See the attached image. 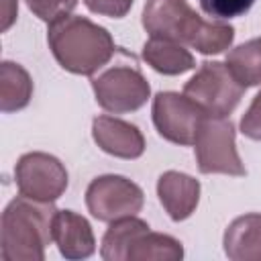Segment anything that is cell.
Returning <instances> with one entry per match:
<instances>
[{
    "instance_id": "1",
    "label": "cell",
    "mask_w": 261,
    "mask_h": 261,
    "mask_svg": "<svg viewBox=\"0 0 261 261\" xmlns=\"http://www.w3.org/2000/svg\"><path fill=\"white\" fill-rule=\"evenodd\" d=\"M143 27L151 37L171 39L212 55L222 53L234 41V29L220 20H204L188 0H147Z\"/></svg>"
},
{
    "instance_id": "10",
    "label": "cell",
    "mask_w": 261,
    "mask_h": 261,
    "mask_svg": "<svg viewBox=\"0 0 261 261\" xmlns=\"http://www.w3.org/2000/svg\"><path fill=\"white\" fill-rule=\"evenodd\" d=\"M92 137L104 153L120 159H137L145 153L143 133L135 124L116 116H96L92 122Z\"/></svg>"
},
{
    "instance_id": "22",
    "label": "cell",
    "mask_w": 261,
    "mask_h": 261,
    "mask_svg": "<svg viewBox=\"0 0 261 261\" xmlns=\"http://www.w3.org/2000/svg\"><path fill=\"white\" fill-rule=\"evenodd\" d=\"M90 12L110 16V18H122L133 6V0H84Z\"/></svg>"
},
{
    "instance_id": "4",
    "label": "cell",
    "mask_w": 261,
    "mask_h": 261,
    "mask_svg": "<svg viewBox=\"0 0 261 261\" xmlns=\"http://www.w3.org/2000/svg\"><path fill=\"white\" fill-rule=\"evenodd\" d=\"M198 169L202 173L245 175L247 169L234 145V124L226 116H206L194 141Z\"/></svg>"
},
{
    "instance_id": "2",
    "label": "cell",
    "mask_w": 261,
    "mask_h": 261,
    "mask_svg": "<svg viewBox=\"0 0 261 261\" xmlns=\"http://www.w3.org/2000/svg\"><path fill=\"white\" fill-rule=\"evenodd\" d=\"M47 43L57 63L77 75H92L102 69L116 49L104 27L75 14H65L49 22Z\"/></svg>"
},
{
    "instance_id": "21",
    "label": "cell",
    "mask_w": 261,
    "mask_h": 261,
    "mask_svg": "<svg viewBox=\"0 0 261 261\" xmlns=\"http://www.w3.org/2000/svg\"><path fill=\"white\" fill-rule=\"evenodd\" d=\"M241 133L253 141H261V92L253 98L251 106L241 118Z\"/></svg>"
},
{
    "instance_id": "7",
    "label": "cell",
    "mask_w": 261,
    "mask_h": 261,
    "mask_svg": "<svg viewBox=\"0 0 261 261\" xmlns=\"http://www.w3.org/2000/svg\"><path fill=\"white\" fill-rule=\"evenodd\" d=\"M145 204L143 190L122 175H100L86 190V206L96 220L114 222L124 216H135Z\"/></svg>"
},
{
    "instance_id": "12",
    "label": "cell",
    "mask_w": 261,
    "mask_h": 261,
    "mask_svg": "<svg viewBox=\"0 0 261 261\" xmlns=\"http://www.w3.org/2000/svg\"><path fill=\"white\" fill-rule=\"evenodd\" d=\"M53 241L65 259H88L96 251V239L90 222L73 210H57L53 222Z\"/></svg>"
},
{
    "instance_id": "17",
    "label": "cell",
    "mask_w": 261,
    "mask_h": 261,
    "mask_svg": "<svg viewBox=\"0 0 261 261\" xmlns=\"http://www.w3.org/2000/svg\"><path fill=\"white\" fill-rule=\"evenodd\" d=\"M145 230H149V224L137 216H124V218L114 220L102 239V247H100L102 259L126 261V253H128L133 241Z\"/></svg>"
},
{
    "instance_id": "20",
    "label": "cell",
    "mask_w": 261,
    "mask_h": 261,
    "mask_svg": "<svg viewBox=\"0 0 261 261\" xmlns=\"http://www.w3.org/2000/svg\"><path fill=\"white\" fill-rule=\"evenodd\" d=\"M24 2L29 10L45 22H53L69 14L77 6V0H24Z\"/></svg>"
},
{
    "instance_id": "23",
    "label": "cell",
    "mask_w": 261,
    "mask_h": 261,
    "mask_svg": "<svg viewBox=\"0 0 261 261\" xmlns=\"http://www.w3.org/2000/svg\"><path fill=\"white\" fill-rule=\"evenodd\" d=\"M18 14V0H2V31H8L10 24L16 20Z\"/></svg>"
},
{
    "instance_id": "5",
    "label": "cell",
    "mask_w": 261,
    "mask_h": 261,
    "mask_svg": "<svg viewBox=\"0 0 261 261\" xmlns=\"http://www.w3.org/2000/svg\"><path fill=\"white\" fill-rule=\"evenodd\" d=\"M245 90L228 71L226 63L220 61H204L184 86V94L208 116H228L241 102Z\"/></svg>"
},
{
    "instance_id": "11",
    "label": "cell",
    "mask_w": 261,
    "mask_h": 261,
    "mask_svg": "<svg viewBox=\"0 0 261 261\" xmlns=\"http://www.w3.org/2000/svg\"><path fill=\"white\" fill-rule=\"evenodd\" d=\"M157 196L171 220L179 222L194 214L200 202V181L181 171H165L157 179Z\"/></svg>"
},
{
    "instance_id": "6",
    "label": "cell",
    "mask_w": 261,
    "mask_h": 261,
    "mask_svg": "<svg viewBox=\"0 0 261 261\" xmlns=\"http://www.w3.org/2000/svg\"><path fill=\"white\" fill-rule=\"evenodd\" d=\"M96 102L112 114L139 110L151 96V86L145 75L133 65H112L92 77Z\"/></svg>"
},
{
    "instance_id": "8",
    "label": "cell",
    "mask_w": 261,
    "mask_h": 261,
    "mask_svg": "<svg viewBox=\"0 0 261 261\" xmlns=\"http://www.w3.org/2000/svg\"><path fill=\"white\" fill-rule=\"evenodd\" d=\"M151 114L157 133L175 145H194L200 124L208 116L192 98L177 92H159L153 98Z\"/></svg>"
},
{
    "instance_id": "16",
    "label": "cell",
    "mask_w": 261,
    "mask_h": 261,
    "mask_svg": "<svg viewBox=\"0 0 261 261\" xmlns=\"http://www.w3.org/2000/svg\"><path fill=\"white\" fill-rule=\"evenodd\" d=\"M181 257L184 247L177 239L153 230L141 232L126 253V261H179Z\"/></svg>"
},
{
    "instance_id": "13",
    "label": "cell",
    "mask_w": 261,
    "mask_h": 261,
    "mask_svg": "<svg viewBox=\"0 0 261 261\" xmlns=\"http://www.w3.org/2000/svg\"><path fill=\"white\" fill-rule=\"evenodd\" d=\"M222 245L230 261H261V214L234 218L224 230Z\"/></svg>"
},
{
    "instance_id": "19",
    "label": "cell",
    "mask_w": 261,
    "mask_h": 261,
    "mask_svg": "<svg viewBox=\"0 0 261 261\" xmlns=\"http://www.w3.org/2000/svg\"><path fill=\"white\" fill-rule=\"evenodd\" d=\"M202 10L218 20H226V18H234L245 14L255 0H198Z\"/></svg>"
},
{
    "instance_id": "9",
    "label": "cell",
    "mask_w": 261,
    "mask_h": 261,
    "mask_svg": "<svg viewBox=\"0 0 261 261\" xmlns=\"http://www.w3.org/2000/svg\"><path fill=\"white\" fill-rule=\"evenodd\" d=\"M14 181L18 194L41 202H55L67 188V171L57 157L33 151L16 161Z\"/></svg>"
},
{
    "instance_id": "18",
    "label": "cell",
    "mask_w": 261,
    "mask_h": 261,
    "mask_svg": "<svg viewBox=\"0 0 261 261\" xmlns=\"http://www.w3.org/2000/svg\"><path fill=\"white\" fill-rule=\"evenodd\" d=\"M226 67L243 88L261 84V37L245 41L226 55Z\"/></svg>"
},
{
    "instance_id": "15",
    "label": "cell",
    "mask_w": 261,
    "mask_h": 261,
    "mask_svg": "<svg viewBox=\"0 0 261 261\" xmlns=\"http://www.w3.org/2000/svg\"><path fill=\"white\" fill-rule=\"evenodd\" d=\"M33 98V80L29 71L14 63L2 61L0 65V110L16 112L22 110Z\"/></svg>"
},
{
    "instance_id": "14",
    "label": "cell",
    "mask_w": 261,
    "mask_h": 261,
    "mask_svg": "<svg viewBox=\"0 0 261 261\" xmlns=\"http://www.w3.org/2000/svg\"><path fill=\"white\" fill-rule=\"evenodd\" d=\"M143 59L163 75H179L196 65L194 55L181 43L157 37H151L143 45Z\"/></svg>"
},
{
    "instance_id": "3",
    "label": "cell",
    "mask_w": 261,
    "mask_h": 261,
    "mask_svg": "<svg viewBox=\"0 0 261 261\" xmlns=\"http://www.w3.org/2000/svg\"><path fill=\"white\" fill-rule=\"evenodd\" d=\"M57 208L53 202H41L16 196L2 212L0 255L4 261H43L45 247L53 241V222Z\"/></svg>"
}]
</instances>
